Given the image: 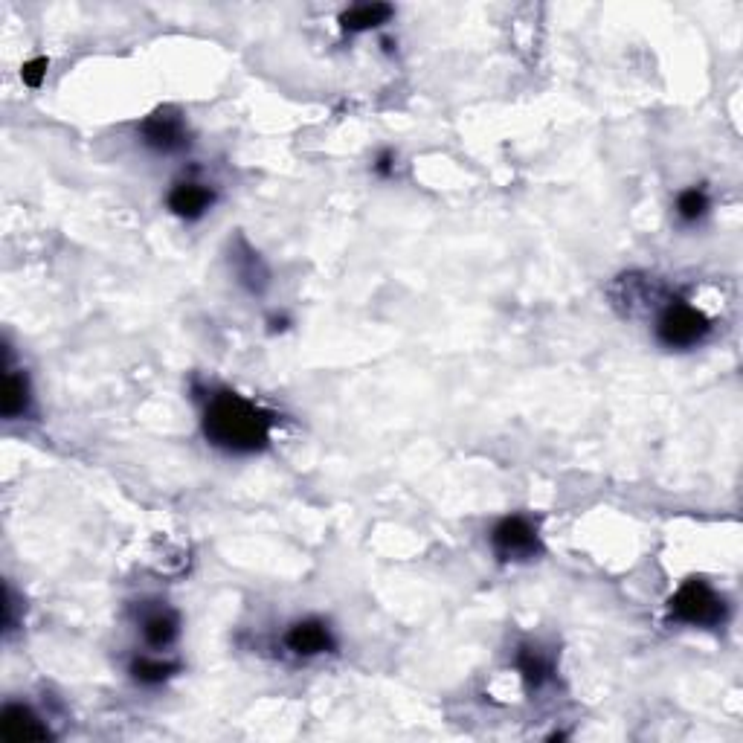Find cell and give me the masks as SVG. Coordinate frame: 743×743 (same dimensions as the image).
I'll list each match as a JSON object with an SVG mask.
<instances>
[{"instance_id": "obj_2", "label": "cell", "mask_w": 743, "mask_h": 743, "mask_svg": "<svg viewBox=\"0 0 743 743\" xmlns=\"http://www.w3.org/2000/svg\"><path fill=\"white\" fill-rule=\"evenodd\" d=\"M668 616L674 622L694 627H717L726 622V601L706 581H685L668 601Z\"/></svg>"}, {"instance_id": "obj_11", "label": "cell", "mask_w": 743, "mask_h": 743, "mask_svg": "<svg viewBox=\"0 0 743 743\" xmlns=\"http://www.w3.org/2000/svg\"><path fill=\"white\" fill-rule=\"evenodd\" d=\"M389 18H392L389 3H357L340 15V27L346 32H366L387 24Z\"/></svg>"}, {"instance_id": "obj_6", "label": "cell", "mask_w": 743, "mask_h": 743, "mask_svg": "<svg viewBox=\"0 0 743 743\" xmlns=\"http://www.w3.org/2000/svg\"><path fill=\"white\" fill-rule=\"evenodd\" d=\"M0 732L9 743H24V741H50V729L38 720V714L27 709V706H6L0 714Z\"/></svg>"}, {"instance_id": "obj_15", "label": "cell", "mask_w": 743, "mask_h": 743, "mask_svg": "<svg viewBox=\"0 0 743 743\" xmlns=\"http://www.w3.org/2000/svg\"><path fill=\"white\" fill-rule=\"evenodd\" d=\"M706 212H709V195H706L703 189H685V192H680V198H677V215H680L683 221L694 224V221H700Z\"/></svg>"}, {"instance_id": "obj_8", "label": "cell", "mask_w": 743, "mask_h": 743, "mask_svg": "<svg viewBox=\"0 0 743 743\" xmlns=\"http://www.w3.org/2000/svg\"><path fill=\"white\" fill-rule=\"evenodd\" d=\"M212 201H215V192L204 183H192V180L178 183L169 192V209L180 218H186V221H198L212 207Z\"/></svg>"}, {"instance_id": "obj_12", "label": "cell", "mask_w": 743, "mask_h": 743, "mask_svg": "<svg viewBox=\"0 0 743 743\" xmlns=\"http://www.w3.org/2000/svg\"><path fill=\"white\" fill-rule=\"evenodd\" d=\"M180 633V619L178 613H172V610H154L149 613L146 619H143V636H146V642H149L151 648H169L175 639H178Z\"/></svg>"}, {"instance_id": "obj_14", "label": "cell", "mask_w": 743, "mask_h": 743, "mask_svg": "<svg viewBox=\"0 0 743 743\" xmlns=\"http://www.w3.org/2000/svg\"><path fill=\"white\" fill-rule=\"evenodd\" d=\"M178 662H163V659H149V656H137L131 662V677L143 685H160L166 683L172 674H178Z\"/></svg>"}, {"instance_id": "obj_13", "label": "cell", "mask_w": 743, "mask_h": 743, "mask_svg": "<svg viewBox=\"0 0 743 743\" xmlns=\"http://www.w3.org/2000/svg\"><path fill=\"white\" fill-rule=\"evenodd\" d=\"M30 407V384L24 375H15V372H6V381H3V395H0V413L3 418H18L27 413Z\"/></svg>"}, {"instance_id": "obj_5", "label": "cell", "mask_w": 743, "mask_h": 743, "mask_svg": "<svg viewBox=\"0 0 743 743\" xmlns=\"http://www.w3.org/2000/svg\"><path fill=\"white\" fill-rule=\"evenodd\" d=\"M140 137H143V143L149 149L160 151V154H175V151L189 146V134H186L183 117L172 108H160L151 117L143 119Z\"/></svg>"}, {"instance_id": "obj_16", "label": "cell", "mask_w": 743, "mask_h": 743, "mask_svg": "<svg viewBox=\"0 0 743 743\" xmlns=\"http://www.w3.org/2000/svg\"><path fill=\"white\" fill-rule=\"evenodd\" d=\"M47 67H50V61L47 59L27 61V64L21 67V79H24V85H30V88H41V82H44V76H47Z\"/></svg>"}, {"instance_id": "obj_3", "label": "cell", "mask_w": 743, "mask_h": 743, "mask_svg": "<svg viewBox=\"0 0 743 743\" xmlns=\"http://www.w3.org/2000/svg\"><path fill=\"white\" fill-rule=\"evenodd\" d=\"M709 320L703 311L688 305L683 299H674L665 305V311L656 320V337L668 349H691L709 334Z\"/></svg>"}, {"instance_id": "obj_9", "label": "cell", "mask_w": 743, "mask_h": 743, "mask_svg": "<svg viewBox=\"0 0 743 743\" xmlns=\"http://www.w3.org/2000/svg\"><path fill=\"white\" fill-rule=\"evenodd\" d=\"M517 671H520V677L526 680L529 688H540V685H546L552 680L555 665H552V656L546 654L540 645H520V651H517Z\"/></svg>"}, {"instance_id": "obj_1", "label": "cell", "mask_w": 743, "mask_h": 743, "mask_svg": "<svg viewBox=\"0 0 743 743\" xmlns=\"http://www.w3.org/2000/svg\"><path fill=\"white\" fill-rule=\"evenodd\" d=\"M273 418L236 392H215L204 410V436L227 453H256L270 442Z\"/></svg>"}, {"instance_id": "obj_10", "label": "cell", "mask_w": 743, "mask_h": 743, "mask_svg": "<svg viewBox=\"0 0 743 743\" xmlns=\"http://www.w3.org/2000/svg\"><path fill=\"white\" fill-rule=\"evenodd\" d=\"M233 265H236L238 282L247 285L253 294H262L268 288V268L262 265L259 253H253L244 241H238V247L233 250Z\"/></svg>"}, {"instance_id": "obj_17", "label": "cell", "mask_w": 743, "mask_h": 743, "mask_svg": "<svg viewBox=\"0 0 743 743\" xmlns=\"http://www.w3.org/2000/svg\"><path fill=\"white\" fill-rule=\"evenodd\" d=\"M375 172H378V175H384V178H389V175L395 172V154H392V151H384V154L378 157Z\"/></svg>"}, {"instance_id": "obj_4", "label": "cell", "mask_w": 743, "mask_h": 743, "mask_svg": "<svg viewBox=\"0 0 743 743\" xmlns=\"http://www.w3.org/2000/svg\"><path fill=\"white\" fill-rule=\"evenodd\" d=\"M491 546L503 561H529L540 552V537L537 529L520 514L503 517L494 532H491Z\"/></svg>"}, {"instance_id": "obj_7", "label": "cell", "mask_w": 743, "mask_h": 743, "mask_svg": "<svg viewBox=\"0 0 743 743\" xmlns=\"http://www.w3.org/2000/svg\"><path fill=\"white\" fill-rule=\"evenodd\" d=\"M285 645L297 656L328 654V651H334V636L320 619H305L285 633Z\"/></svg>"}]
</instances>
